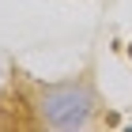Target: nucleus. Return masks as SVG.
Instances as JSON below:
<instances>
[{
  "instance_id": "1",
  "label": "nucleus",
  "mask_w": 132,
  "mask_h": 132,
  "mask_svg": "<svg viewBox=\"0 0 132 132\" xmlns=\"http://www.w3.org/2000/svg\"><path fill=\"white\" fill-rule=\"evenodd\" d=\"M128 53H132V45H128Z\"/></svg>"
}]
</instances>
